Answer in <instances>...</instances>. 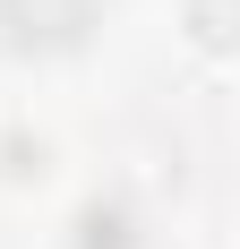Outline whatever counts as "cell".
<instances>
[{
	"mask_svg": "<svg viewBox=\"0 0 240 249\" xmlns=\"http://www.w3.org/2000/svg\"><path fill=\"white\" fill-rule=\"evenodd\" d=\"M103 0H0V35L9 52H77L95 35Z\"/></svg>",
	"mask_w": 240,
	"mask_h": 249,
	"instance_id": "obj_1",
	"label": "cell"
},
{
	"mask_svg": "<svg viewBox=\"0 0 240 249\" xmlns=\"http://www.w3.org/2000/svg\"><path fill=\"white\" fill-rule=\"evenodd\" d=\"M223 9L232 0H197V43H223Z\"/></svg>",
	"mask_w": 240,
	"mask_h": 249,
	"instance_id": "obj_3",
	"label": "cell"
},
{
	"mask_svg": "<svg viewBox=\"0 0 240 249\" xmlns=\"http://www.w3.org/2000/svg\"><path fill=\"white\" fill-rule=\"evenodd\" d=\"M77 232H86V249H129V224H120V215H103V206H95Z\"/></svg>",
	"mask_w": 240,
	"mask_h": 249,
	"instance_id": "obj_2",
	"label": "cell"
}]
</instances>
